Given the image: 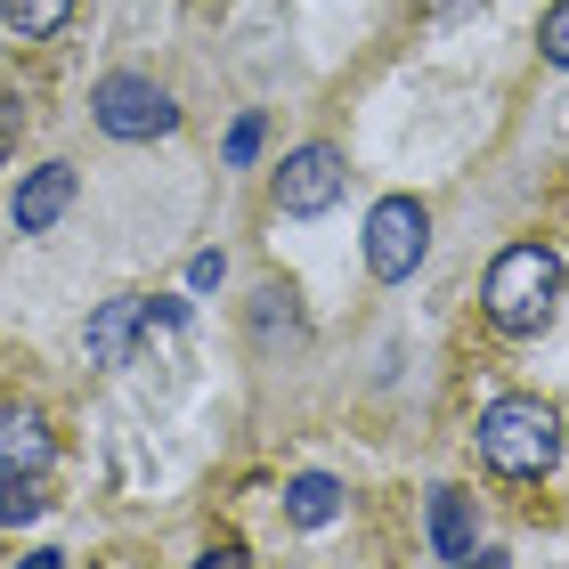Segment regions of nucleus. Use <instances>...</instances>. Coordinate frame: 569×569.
<instances>
[{"instance_id":"21","label":"nucleus","mask_w":569,"mask_h":569,"mask_svg":"<svg viewBox=\"0 0 569 569\" xmlns=\"http://www.w3.org/2000/svg\"><path fill=\"white\" fill-rule=\"evenodd\" d=\"M0 154H9V147H0Z\"/></svg>"},{"instance_id":"4","label":"nucleus","mask_w":569,"mask_h":569,"mask_svg":"<svg viewBox=\"0 0 569 569\" xmlns=\"http://www.w3.org/2000/svg\"><path fill=\"white\" fill-rule=\"evenodd\" d=\"M423 252H431V212L416 196H382L367 212V269L382 284H399V277H416Z\"/></svg>"},{"instance_id":"13","label":"nucleus","mask_w":569,"mask_h":569,"mask_svg":"<svg viewBox=\"0 0 569 569\" xmlns=\"http://www.w3.org/2000/svg\"><path fill=\"white\" fill-rule=\"evenodd\" d=\"M41 505H49V497H41V480H0V521H9V529H17V521H33Z\"/></svg>"},{"instance_id":"19","label":"nucleus","mask_w":569,"mask_h":569,"mask_svg":"<svg viewBox=\"0 0 569 569\" xmlns=\"http://www.w3.org/2000/svg\"><path fill=\"white\" fill-rule=\"evenodd\" d=\"M456 569H505V553H488V546H472V553H463Z\"/></svg>"},{"instance_id":"17","label":"nucleus","mask_w":569,"mask_h":569,"mask_svg":"<svg viewBox=\"0 0 569 569\" xmlns=\"http://www.w3.org/2000/svg\"><path fill=\"white\" fill-rule=\"evenodd\" d=\"M196 569H252V553H244V546H212Z\"/></svg>"},{"instance_id":"3","label":"nucleus","mask_w":569,"mask_h":569,"mask_svg":"<svg viewBox=\"0 0 569 569\" xmlns=\"http://www.w3.org/2000/svg\"><path fill=\"white\" fill-rule=\"evenodd\" d=\"M90 114H98V131L122 139V147H139V139H171V131H179V107H171V90L154 82V73H107Z\"/></svg>"},{"instance_id":"1","label":"nucleus","mask_w":569,"mask_h":569,"mask_svg":"<svg viewBox=\"0 0 569 569\" xmlns=\"http://www.w3.org/2000/svg\"><path fill=\"white\" fill-rule=\"evenodd\" d=\"M480 456H488V472H505V480L553 472V463H561V416L546 399H497V407H480Z\"/></svg>"},{"instance_id":"12","label":"nucleus","mask_w":569,"mask_h":569,"mask_svg":"<svg viewBox=\"0 0 569 569\" xmlns=\"http://www.w3.org/2000/svg\"><path fill=\"white\" fill-rule=\"evenodd\" d=\"M277 326H284V333H301V309H293V284H269V293H261V342H277Z\"/></svg>"},{"instance_id":"9","label":"nucleus","mask_w":569,"mask_h":569,"mask_svg":"<svg viewBox=\"0 0 569 569\" xmlns=\"http://www.w3.org/2000/svg\"><path fill=\"white\" fill-rule=\"evenodd\" d=\"M431 553L439 561L472 553V497H463V488H431Z\"/></svg>"},{"instance_id":"15","label":"nucleus","mask_w":569,"mask_h":569,"mask_svg":"<svg viewBox=\"0 0 569 569\" xmlns=\"http://www.w3.org/2000/svg\"><path fill=\"white\" fill-rule=\"evenodd\" d=\"M252 147H261V114H237V131H228V163H252Z\"/></svg>"},{"instance_id":"5","label":"nucleus","mask_w":569,"mask_h":569,"mask_svg":"<svg viewBox=\"0 0 569 569\" xmlns=\"http://www.w3.org/2000/svg\"><path fill=\"white\" fill-rule=\"evenodd\" d=\"M342 154H333L326 139H309V147H293L277 163V212H293V220H318L333 196H342Z\"/></svg>"},{"instance_id":"16","label":"nucleus","mask_w":569,"mask_h":569,"mask_svg":"<svg viewBox=\"0 0 569 569\" xmlns=\"http://www.w3.org/2000/svg\"><path fill=\"white\" fill-rule=\"evenodd\" d=\"M188 284H196V293H212V284H220V252H196V261H188Z\"/></svg>"},{"instance_id":"20","label":"nucleus","mask_w":569,"mask_h":569,"mask_svg":"<svg viewBox=\"0 0 569 569\" xmlns=\"http://www.w3.org/2000/svg\"><path fill=\"white\" fill-rule=\"evenodd\" d=\"M58 561H66V553H49V546H41V553H24L17 569H58Z\"/></svg>"},{"instance_id":"2","label":"nucleus","mask_w":569,"mask_h":569,"mask_svg":"<svg viewBox=\"0 0 569 569\" xmlns=\"http://www.w3.org/2000/svg\"><path fill=\"white\" fill-rule=\"evenodd\" d=\"M488 326H505V333H537L553 318V301H561V261L546 244H505L497 252V269H488Z\"/></svg>"},{"instance_id":"8","label":"nucleus","mask_w":569,"mask_h":569,"mask_svg":"<svg viewBox=\"0 0 569 569\" xmlns=\"http://www.w3.org/2000/svg\"><path fill=\"white\" fill-rule=\"evenodd\" d=\"M66 203H73V163H41L17 188V228H24V237H41V228L66 220Z\"/></svg>"},{"instance_id":"10","label":"nucleus","mask_w":569,"mask_h":569,"mask_svg":"<svg viewBox=\"0 0 569 569\" xmlns=\"http://www.w3.org/2000/svg\"><path fill=\"white\" fill-rule=\"evenodd\" d=\"M284 512H293L301 529H326L333 512H342V480L333 472H301L293 488H284Z\"/></svg>"},{"instance_id":"14","label":"nucleus","mask_w":569,"mask_h":569,"mask_svg":"<svg viewBox=\"0 0 569 569\" xmlns=\"http://www.w3.org/2000/svg\"><path fill=\"white\" fill-rule=\"evenodd\" d=\"M537 49H546V66L569 73V0H553V9H546V24H537Z\"/></svg>"},{"instance_id":"11","label":"nucleus","mask_w":569,"mask_h":569,"mask_svg":"<svg viewBox=\"0 0 569 569\" xmlns=\"http://www.w3.org/2000/svg\"><path fill=\"white\" fill-rule=\"evenodd\" d=\"M0 17H9V33L49 41V33H58V24L73 17V0H0Z\"/></svg>"},{"instance_id":"7","label":"nucleus","mask_w":569,"mask_h":569,"mask_svg":"<svg viewBox=\"0 0 569 569\" xmlns=\"http://www.w3.org/2000/svg\"><path fill=\"white\" fill-rule=\"evenodd\" d=\"M139 326H147V293H122V301H107L90 318V367H122V358H131V342H139Z\"/></svg>"},{"instance_id":"18","label":"nucleus","mask_w":569,"mask_h":569,"mask_svg":"<svg viewBox=\"0 0 569 569\" xmlns=\"http://www.w3.org/2000/svg\"><path fill=\"white\" fill-rule=\"evenodd\" d=\"M416 9H423V17H472L480 0H416Z\"/></svg>"},{"instance_id":"6","label":"nucleus","mask_w":569,"mask_h":569,"mask_svg":"<svg viewBox=\"0 0 569 569\" xmlns=\"http://www.w3.org/2000/svg\"><path fill=\"white\" fill-rule=\"evenodd\" d=\"M58 463V439L33 407H0V480H41Z\"/></svg>"}]
</instances>
